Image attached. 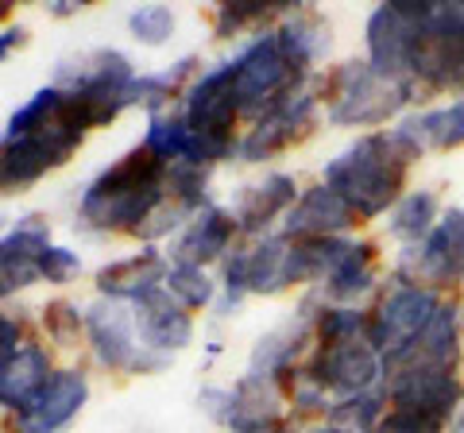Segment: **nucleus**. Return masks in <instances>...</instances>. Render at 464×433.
<instances>
[{"instance_id":"25","label":"nucleus","mask_w":464,"mask_h":433,"mask_svg":"<svg viewBox=\"0 0 464 433\" xmlns=\"http://www.w3.org/2000/svg\"><path fill=\"white\" fill-rule=\"evenodd\" d=\"M54 163L35 140H0V194H20L39 182Z\"/></svg>"},{"instance_id":"12","label":"nucleus","mask_w":464,"mask_h":433,"mask_svg":"<svg viewBox=\"0 0 464 433\" xmlns=\"http://www.w3.org/2000/svg\"><path fill=\"white\" fill-rule=\"evenodd\" d=\"M317 112H322V97L317 93L302 90L295 97H286L283 105H275L271 112H264V117L248 128V136L237 143V155L244 159V163H264V159H275L279 151L295 148L302 136L314 132Z\"/></svg>"},{"instance_id":"37","label":"nucleus","mask_w":464,"mask_h":433,"mask_svg":"<svg viewBox=\"0 0 464 433\" xmlns=\"http://www.w3.org/2000/svg\"><path fill=\"white\" fill-rule=\"evenodd\" d=\"M314 433H356V429H344V426H333V422H325V426H317Z\"/></svg>"},{"instance_id":"4","label":"nucleus","mask_w":464,"mask_h":433,"mask_svg":"<svg viewBox=\"0 0 464 433\" xmlns=\"http://www.w3.org/2000/svg\"><path fill=\"white\" fill-rule=\"evenodd\" d=\"M228 66H232V93H237V105H240V112H248L256 120L264 117V112H271L275 105H283L286 97L302 93V85L310 78L306 70H298L295 59L283 51L275 27L259 32Z\"/></svg>"},{"instance_id":"8","label":"nucleus","mask_w":464,"mask_h":433,"mask_svg":"<svg viewBox=\"0 0 464 433\" xmlns=\"http://www.w3.org/2000/svg\"><path fill=\"white\" fill-rule=\"evenodd\" d=\"M237 117H240V105H237V93H232V66L221 63L209 74H201L190 85V93H186V124H190V132L206 148L209 167L237 151V140H232Z\"/></svg>"},{"instance_id":"3","label":"nucleus","mask_w":464,"mask_h":433,"mask_svg":"<svg viewBox=\"0 0 464 433\" xmlns=\"http://www.w3.org/2000/svg\"><path fill=\"white\" fill-rule=\"evenodd\" d=\"M418 101V93L402 82H391L368 59L341 63L322 85L325 120L341 128H380Z\"/></svg>"},{"instance_id":"5","label":"nucleus","mask_w":464,"mask_h":433,"mask_svg":"<svg viewBox=\"0 0 464 433\" xmlns=\"http://www.w3.org/2000/svg\"><path fill=\"white\" fill-rule=\"evenodd\" d=\"M426 16L430 5H414V0H395V5H380L368 16V63L380 70L383 78L402 82L414 90V66L426 43ZM418 93V90H414Z\"/></svg>"},{"instance_id":"38","label":"nucleus","mask_w":464,"mask_h":433,"mask_svg":"<svg viewBox=\"0 0 464 433\" xmlns=\"http://www.w3.org/2000/svg\"><path fill=\"white\" fill-rule=\"evenodd\" d=\"M449 433H464V407H460V414L453 418V426H449Z\"/></svg>"},{"instance_id":"40","label":"nucleus","mask_w":464,"mask_h":433,"mask_svg":"<svg viewBox=\"0 0 464 433\" xmlns=\"http://www.w3.org/2000/svg\"><path fill=\"white\" fill-rule=\"evenodd\" d=\"M8 16V5H5V0H0V20H5Z\"/></svg>"},{"instance_id":"31","label":"nucleus","mask_w":464,"mask_h":433,"mask_svg":"<svg viewBox=\"0 0 464 433\" xmlns=\"http://www.w3.org/2000/svg\"><path fill=\"white\" fill-rule=\"evenodd\" d=\"M43 325H47V333L58 341V344H74L78 333H82V325H85V317L78 313V306H70V302H51L47 310H43Z\"/></svg>"},{"instance_id":"36","label":"nucleus","mask_w":464,"mask_h":433,"mask_svg":"<svg viewBox=\"0 0 464 433\" xmlns=\"http://www.w3.org/2000/svg\"><path fill=\"white\" fill-rule=\"evenodd\" d=\"M24 43V27H8V32H0V59H8L12 47H20Z\"/></svg>"},{"instance_id":"26","label":"nucleus","mask_w":464,"mask_h":433,"mask_svg":"<svg viewBox=\"0 0 464 433\" xmlns=\"http://www.w3.org/2000/svg\"><path fill=\"white\" fill-rule=\"evenodd\" d=\"M438 221H441V197L438 194L433 190H406L399 197V206L391 209L387 233L395 240H402L406 248H414V244H422L433 233Z\"/></svg>"},{"instance_id":"21","label":"nucleus","mask_w":464,"mask_h":433,"mask_svg":"<svg viewBox=\"0 0 464 433\" xmlns=\"http://www.w3.org/2000/svg\"><path fill=\"white\" fill-rule=\"evenodd\" d=\"M372 286H375V244L348 240L344 252L337 255V264L329 267V275L317 286V294L325 298V306H353Z\"/></svg>"},{"instance_id":"14","label":"nucleus","mask_w":464,"mask_h":433,"mask_svg":"<svg viewBox=\"0 0 464 433\" xmlns=\"http://www.w3.org/2000/svg\"><path fill=\"white\" fill-rule=\"evenodd\" d=\"M460 344H464V317L460 306L441 302V310L433 313V322L422 329V337L411 341L402 352L383 360V371L395 368H460Z\"/></svg>"},{"instance_id":"27","label":"nucleus","mask_w":464,"mask_h":433,"mask_svg":"<svg viewBox=\"0 0 464 433\" xmlns=\"http://www.w3.org/2000/svg\"><path fill=\"white\" fill-rule=\"evenodd\" d=\"M387 414V399L383 391H368V395H353V399H341L333 402L325 422L333 426H344V429H356V433H372L375 422Z\"/></svg>"},{"instance_id":"7","label":"nucleus","mask_w":464,"mask_h":433,"mask_svg":"<svg viewBox=\"0 0 464 433\" xmlns=\"http://www.w3.org/2000/svg\"><path fill=\"white\" fill-rule=\"evenodd\" d=\"M314 344L317 349L306 364V375L333 402L383 387V356L375 352L368 333L341 337V341H314Z\"/></svg>"},{"instance_id":"30","label":"nucleus","mask_w":464,"mask_h":433,"mask_svg":"<svg viewBox=\"0 0 464 433\" xmlns=\"http://www.w3.org/2000/svg\"><path fill=\"white\" fill-rule=\"evenodd\" d=\"M128 27H132V35L140 43L159 47V43H167L170 32H174V12L167 5H143V8H136L132 16H128Z\"/></svg>"},{"instance_id":"29","label":"nucleus","mask_w":464,"mask_h":433,"mask_svg":"<svg viewBox=\"0 0 464 433\" xmlns=\"http://www.w3.org/2000/svg\"><path fill=\"white\" fill-rule=\"evenodd\" d=\"M290 5H259V0H240V5H221L217 8V32L221 35H237L244 27L267 24L275 16H286Z\"/></svg>"},{"instance_id":"22","label":"nucleus","mask_w":464,"mask_h":433,"mask_svg":"<svg viewBox=\"0 0 464 433\" xmlns=\"http://www.w3.org/2000/svg\"><path fill=\"white\" fill-rule=\"evenodd\" d=\"M163 279H167V259L159 255L155 248H143L136 255L116 259V264L97 271L101 294L121 298V302H136L143 291H151V286H163Z\"/></svg>"},{"instance_id":"19","label":"nucleus","mask_w":464,"mask_h":433,"mask_svg":"<svg viewBox=\"0 0 464 433\" xmlns=\"http://www.w3.org/2000/svg\"><path fill=\"white\" fill-rule=\"evenodd\" d=\"M240 228L232 221V213L221 209V206H201L190 221H186L179 244H174V264H209V259H221L228 252L232 236Z\"/></svg>"},{"instance_id":"32","label":"nucleus","mask_w":464,"mask_h":433,"mask_svg":"<svg viewBox=\"0 0 464 433\" xmlns=\"http://www.w3.org/2000/svg\"><path fill=\"white\" fill-rule=\"evenodd\" d=\"M372 433H445V426L438 422H430V418L422 414H411V410H395V407H387V414L375 422Z\"/></svg>"},{"instance_id":"17","label":"nucleus","mask_w":464,"mask_h":433,"mask_svg":"<svg viewBox=\"0 0 464 433\" xmlns=\"http://www.w3.org/2000/svg\"><path fill=\"white\" fill-rule=\"evenodd\" d=\"M353 225H360L353 209L341 201L337 190H329V186H310V190H302L295 209L283 216V236L290 240H317V236H344Z\"/></svg>"},{"instance_id":"11","label":"nucleus","mask_w":464,"mask_h":433,"mask_svg":"<svg viewBox=\"0 0 464 433\" xmlns=\"http://www.w3.org/2000/svg\"><path fill=\"white\" fill-rule=\"evenodd\" d=\"M283 383L256 371L237 380V387H228V391H217V387L201 391V407L232 433H264L283 426Z\"/></svg>"},{"instance_id":"2","label":"nucleus","mask_w":464,"mask_h":433,"mask_svg":"<svg viewBox=\"0 0 464 433\" xmlns=\"http://www.w3.org/2000/svg\"><path fill=\"white\" fill-rule=\"evenodd\" d=\"M170 167L148 148H136L112 163L105 175L90 182L82 194V221L101 233H140L155 206L167 197Z\"/></svg>"},{"instance_id":"13","label":"nucleus","mask_w":464,"mask_h":433,"mask_svg":"<svg viewBox=\"0 0 464 433\" xmlns=\"http://www.w3.org/2000/svg\"><path fill=\"white\" fill-rule=\"evenodd\" d=\"M85 333L93 341L97 360L112 371H136L140 356L148 352L140 344V333H136L132 302H121V298L97 302V306L85 313Z\"/></svg>"},{"instance_id":"39","label":"nucleus","mask_w":464,"mask_h":433,"mask_svg":"<svg viewBox=\"0 0 464 433\" xmlns=\"http://www.w3.org/2000/svg\"><path fill=\"white\" fill-rule=\"evenodd\" d=\"M264 433H295V429H286V426H275V429H264Z\"/></svg>"},{"instance_id":"20","label":"nucleus","mask_w":464,"mask_h":433,"mask_svg":"<svg viewBox=\"0 0 464 433\" xmlns=\"http://www.w3.org/2000/svg\"><path fill=\"white\" fill-rule=\"evenodd\" d=\"M298 182L290 175H267L264 182H252L248 190L240 194L237 209H232V221H237L240 233H267V225L275 221V216H286L290 209H295L298 201Z\"/></svg>"},{"instance_id":"10","label":"nucleus","mask_w":464,"mask_h":433,"mask_svg":"<svg viewBox=\"0 0 464 433\" xmlns=\"http://www.w3.org/2000/svg\"><path fill=\"white\" fill-rule=\"evenodd\" d=\"M441 294L426 291V286L395 283L380 298V306L368 313V341L375 344V352L383 360L402 352L411 341L422 337V329L433 322V313L441 310Z\"/></svg>"},{"instance_id":"28","label":"nucleus","mask_w":464,"mask_h":433,"mask_svg":"<svg viewBox=\"0 0 464 433\" xmlns=\"http://www.w3.org/2000/svg\"><path fill=\"white\" fill-rule=\"evenodd\" d=\"M163 286H167V294L179 302L182 310H201V306H209V302H213V283H209L206 271L194 267V264L167 267Z\"/></svg>"},{"instance_id":"16","label":"nucleus","mask_w":464,"mask_h":433,"mask_svg":"<svg viewBox=\"0 0 464 433\" xmlns=\"http://www.w3.org/2000/svg\"><path fill=\"white\" fill-rule=\"evenodd\" d=\"M136 333H140V344L148 352H174V349H186L194 337V322L179 302L167 294V286H151L143 291L136 302Z\"/></svg>"},{"instance_id":"6","label":"nucleus","mask_w":464,"mask_h":433,"mask_svg":"<svg viewBox=\"0 0 464 433\" xmlns=\"http://www.w3.org/2000/svg\"><path fill=\"white\" fill-rule=\"evenodd\" d=\"M460 279H464V209L449 206L422 244L402 248L395 264V283L426 286V291L445 294Z\"/></svg>"},{"instance_id":"23","label":"nucleus","mask_w":464,"mask_h":433,"mask_svg":"<svg viewBox=\"0 0 464 433\" xmlns=\"http://www.w3.org/2000/svg\"><path fill=\"white\" fill-rule=\"evenodd\" d=\"M399 128L418 143V151H457L464 148V97L449 105L422 109L414 117H402Z\"/></svg>"},{"instance_id":"41","label":"nucleus","mask_w":464,"mask_h":433,"mask_svg":"<svg viewBox=\"0 0 464 433\" xmlns=\"http://www.w3.org/2000/svg\"><path fill=\"white\" fill-rule=\"evenodd\" d=\"M460 317H464V310H460Z\"/></svg>"},{"instance_id":"34","label":"nucleus","mask_w":464,"mask_h":433,"mask_svg":"<svg viewBox=\"0 0 464 433\" xmlns=\"http://www.w3.org/2000/svg\"><path fill=\"white\" fill-rule=\"evenodd\" d=\"M78 267H82L78 255L70 248H54V244L39 259V271H43V279H47V283H70L78 275Z\"/></svg>"},{"instance_id":"33","label":"nucleus","mask_w":464,"mask_h":433,"mask_svg":"<svg viewBox=\"0 0 464 433\" xmlns=\"http://www.w3.org/2000/svg\"><path fill=\"white\" fill-rule=\"evenodd\" d=\"M426 93H457V97H464V47H457V51L438 66V74L430 78Z\"/></svg>"},{"instance_id":"1","label":"nucleus","mask_w":464,"mask_h":433,"mask_svg":"<svg viewBox=\"0 0 464 433\" xmlns=\"http://www.w3.org/2000/svg\"><path fill=\"white\" fill-rule=\"evenodd\" d=\"M418 159H422L418 143L395 124L387 132H368L353 140L341 155H333L325 163L322 178L364 225L399 206V197L406 194V175Z\"/></svg>"},{"instance_id":"18","label":"nucleus","mask_w":464,"mask_h":433,"mask_svg":"<svg viewBox=\"0 0 464 433\" xmlns=\"http://www.w3.org/2000/svg\"><path fill=\"white\" fill-rule=\"evenodd\" d=\"M51 248L47 228H43L35 216H24V221L12 228V233L0 240V298L24 291L35 279H43L39 259Z\"/></svg>"},{"instance_id":"35","label":"nucleus","mask_w":464,"mask_h":433,"mask_svg":"<svg viewBox=\"0 0 464 433\" xmlns=\"http://www.w3.org/2000/svg\"><path fill=\"white\" fill-rule=\"evenodd\" d=\"M16 352H20V322L0 317V368H5Z\"/></svg>"},{"instance_id":"9","label":"nucleus","mask_w":464,"mask_h":433,"mask_svg":"<svg viewBox=\"0 0 464 433\" xmlns=\"http://www.w3.org/2000/svg\"><path fill=\"white\" fill-rule=\"evenodd\" d=\"M383 399L395 410L422 414L438 426H453V418L464 407V380L457 368H395L383 371Z\"/></svg>"},{"instance_id":"24","label":"nucleus","mask_w":464,"mask_h":433,"mask_svg":"<svg viewBox=\"0 0 464 433\" xmlns=\"http://www.w3.org/2000/svg\"><path fill=\"white\" fill-rule=\"evenodd\" d=\"M51 375L54 371H51L47 352L35 349V344H27V349H20L5 368H0V407L16 410V414L27 410L32 399L47 387Z\"/></svg>"},{"instance_id":"15","label":"nucleus","mask_w":464,"mask_h":433,"mask_svg":"<svg viewBox=\"0 0 464 433\" xmlns=\"http://www.w3.org/2000/svg\"><path fill=\"white\" fill-rule=\"evenodd\" d=\"M90 383L82 371H54L47 387L32 399V407L16 414L12 433H58L66 422H74L78 410L85 407Z\"/></svg>"}]
</instances>
